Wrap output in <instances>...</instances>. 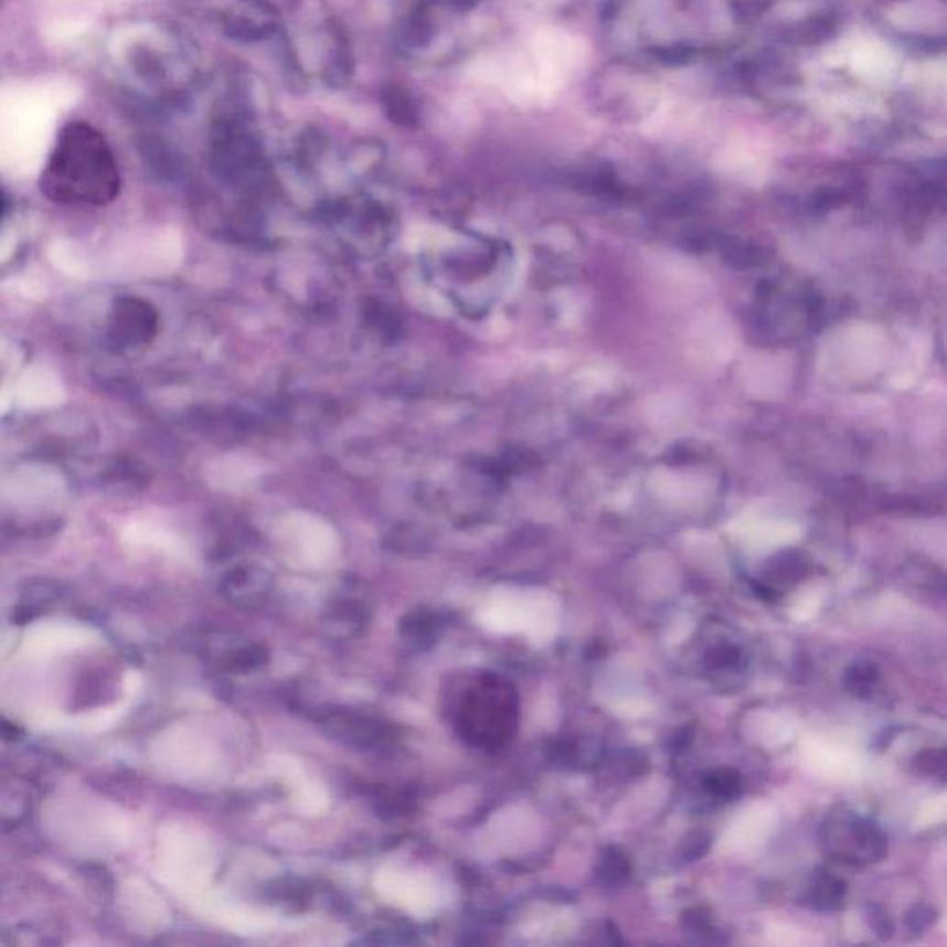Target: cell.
Here are the masks:
<instances>
[{"instance_id": "cell-1", "label": "cell", "mask_w": 947, "mask_h": 947, "mask_svg": "<svg viewBox=\"0 0 947 947\" xmlns=\"http://www.w3.org/2000/svg\"><path fill=\"white\" fill-rule=\"evenodd\" d=\"M41 188L63 204L104 206L119 194V167L106 139L87 125H71L57 136Z\"/></svg>"}, {"instance_id": "cell-12", "label": "cell", "mask_w": 947, "mask_h": 947, "mask_svg": "<svg viewBox=\"0 0 947 947\" xmlns=\"http://www.w3.org/2000/svg\"><path fill=\"white\" fill-rule=\"evenodd\" d=\"M744 662L741 648L733 645H719L711 648L705 656V664L711 670H736Z\"/></svg>"}, {"instance_id": "cell-16", "label": "cell", "mask_w": 947, "mask_h": 947, "mask_svg": "<svg viewBox=\"0 0 947 947\" xmlns=\"http://www.w3.org/2000/svg\"><path fill=\"white\" fill-rule=\"evenodd\" d=\"M683 927L692 935H713V925L709 914L702 908H691L683 914Z\"/></svg>"}, {"instance_id": "cell-8", "label": "cell", "mask_w": 947, "mask_h": 947, "mask_svg": "<svg viewBox=\"0 0 947 947\" xmlns=\"http://www.w3.org/2000/svg\"><path fill=\"white\" fill-rule=\"evenodd\" d=\"M629 873H631V864H629L628 855L620 848L609 845L607 850H604L598 868H596L599 885L617 889L628 881Z\"/></svg>"}, {"instance_id": "cell-15", "label": "cell", "mask_w": 947, "mask_h": 947, "mask_svg": "<svg viewBox=\"0 0 947 947\" xmlns=\"http://www.w3.org/2000/svg\"><path fill=\"white\" fill-rule=\"evenodd\" d=\"M914 768H918L922 774H930V776L944 774L946 770V752L944 749H929V752L919 754L914 759Z\"/></svg>"}, {"instance_id": "cell-17", "label": "cell", "mask_w": 947, "mask_h": 947, "mask_svg": "<svg viewBox=\"0 0 947 947\" xmlns=\"http://www.w3.org/2000/svg\"><path fill=\"white\" fill-rule=\"evenodd\" d=\"M907 922L911 925V929L914 933H918V930H924L925 927H929L935 922V911H930L929 907H914L908 913Z\"/></svg>"}, {"instance_id": "cell-13", "label": "cell", "mask_w": 947, "mask_h": 947, "mask_svg": "<svg viewBox=\"0 0 947 947\" xmlns=\"http://www.w3.org/2000/svg\"><path fill=\"white\" fill-rule=\"evenodd\" d=\"M709 845H711V837L703 831H694L681 842L680 856L685 862L698 861L707 853Z\"/></svg>"}, {"instance_id": "cell-11", "label": "cell", "mask_w": 947, "mask_h": 947, "mask_svg": "<svg viewBox=\"0 0 947 947\" xmlns=\"http://www.w3.org/2000/svg\"><path fill=\"white\" fill-rule=\"evenodd\" d=\"M742 776L733 768H716L703 777L702 787L709 796L719 799H735L742 794Z\"/></svg>"}, {"instance_id": "cell-5", "label": "cell", "mask_w": 947, "mask_h": 947, "mask_svg": "<svg viewBox=\"0 0 947 947\" xmlns=\"http://www.w3.org/2000/svg\"><path fill=\"white\" fill-rule=\"evenodd\" d=\"M366 620L369 607L361 599H337L326 617V624L331 626V631L343 637L360 635Z\"/></svg>"}, {"instance_id": "cell-3", "label": "cell", "mask_w": 947, "mask_h": 947, "mask_svg": "<svg viewBox=\"0 0 947 947\" xmlns=\"http://www.w3.org/2000/svg\"><path fill=\"white\" fill-rule=\"evenodd\" d=\"M331 736L360 746V748H380L393 741V727L387 722L369 716V714L352 713V711H333L322 720Z\"/></svg>"}, {"instance_id": "cell-4", "label": "cell", "mask_w": 947, "mask_h": 947, "mask_svg": "<svg viewBox=\"0 0 947 947\" xmlns=\"http://www.w3.org/2000/svg\"><path fill=\"white\" fill-rule=\"evenodd\" d=\"M845 831L851 844H845V850L840 853L845 861L853 859L855 862L883 861L889 851L886 837L883 831L870 822L866 818H851L845 822Z\"/></svg>"}, {"instance_id": "cell-9", "label": "cell", "mask_w": 947, "mask_h": 947, "mask_svg": "<svg viewBox=\"0 0 947 947\" xmlns=\"http://www.w3.org/2000/svg\"><path fill=\"white\" fill-rule=\"evenodd\" d=\"M844 689L856 698H868L877 685L879 668L875 662L856 661L844 672Z\"/></svg>"}, {"instance_id": "cell-6", "label": "cell", "mask_w": 947, "mask_h": 947, "mask_svg": "<svg viewBox=\"0 0 947 947\" xmlns=\"http://www.w3.org/2000/svg\"><path fill=\"white\" fill-rule=\"evenodd\" d=\"M268 583L267 577L259 574H240L237 577H232L224 587V594L228 598L230 604L251 609V607H259L267 598Z\"/></svg>"}, {"instance_id": "cell-7", "label": "cell", "mask_w": 947, "mask_h": 947, "mask_svg": "<svg viewBox=\"0 0 947 947\" xmlns=\"http://www.w3.org/2000/svg\"><path fill=\"white\" fill-rule=\"evenodd\" d=\"M845 883L842 879L834 877L831 873H822L815 879V885L810 889L809 902L818 911H834L842 907L844 903Z\"/></svg>"}, {"instance_id": "cell-10", "label": "cell", "mask_w": 947, "mask_h": 947, "mask_svg": "<svg viewBox=\"0 0 947 947\" xmlns=\"http://www.w3.org/2000/svg\"><path fill=\"white\" fill-rule=\"evenodd\" d=\"M440 626L443 623H440L439 617L429 615V613H415L402 623V635L405 639L426 648V646L434 645L435 639H439Z\"/></svg>"}, {"instance_id": "cell-2", "label": "cell", "mask_w": 947, "mask_h": 947, "mask_svg": "<svg viewBox=\"0 0 947 947\" xmlns=\"http://www.w3.org/2000/svg\"><path fill=\"white\" fill-rule=\"evenodd\" d=\"M517 720V692L498 675H481L462 692L457 703V730L465 741L478 748H502L513 738Z\"/></svg>"}, {"instance_id": "cell-14", "label": "cell", "mask_w": 947, "mask_h": 947, "mask_svg": "<svg viewBox=\"0 0 947 947\" xmlns=\"http://www.w3.org/2000/svg\"><path fill=\"white\" fill-rule=\"evenodd\" d=\"M805 565L798 554H785L774 565V576L777 582H798L804 576Z\"/></svg>"}]
</instances>
